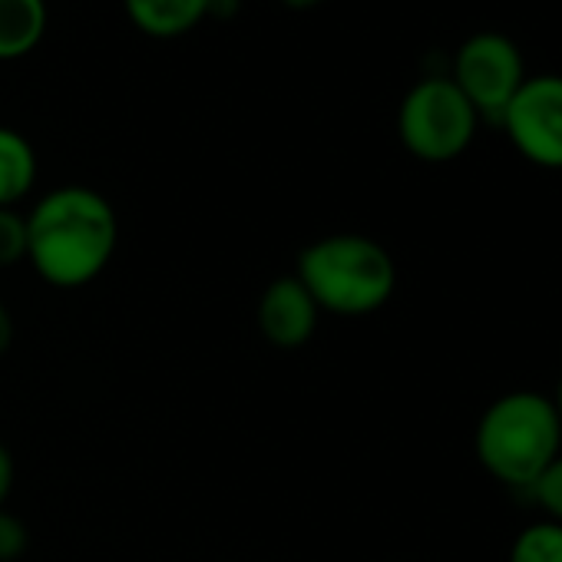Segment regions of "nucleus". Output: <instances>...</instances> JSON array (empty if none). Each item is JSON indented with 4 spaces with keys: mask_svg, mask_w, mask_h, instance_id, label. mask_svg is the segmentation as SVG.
<instances>
[{
    "mask_svg": "<svg viewBox=\"0 0 562 562\" xmlns=\"http://www.w3.org/2000/svg\"><path fill=\"white\" fill-rule=\"evenodd\" d=\"M120 245V218L90 186H60L27 215V261L54 289H83L106 271Z\"/></svg>",
    "mask_w": 562,
    "mask_h": 562,
    "instance_id": "nucleus-1",
    "label": "nucleus"
},
{
    "mask_svg": "<svg viewBox=\"0 0 562 562\" xmlns=\"http://www.w3.org/2000/svg\"><path fill=\"white\" fill-rule=\"evenodd\" d=\"M295 278L322 312L361 318L391 302L397 289V265L378 238L338 232L302 248Z\"/></svg>",
    "mask_w": 562,
    "mask_h": 562,
    "instance_id": "nucleus-2",
    "label": "nucleus"
},
{
    "mask_svg": "<svg viewBox=\"0 0 562 562\" xmlns=\"http://www.w3.org/2000/svg\"><path fill=\"white\" fill-rule=\"evenodd\" d=\"M473 450L493 480L529 490L562 453V420L552 397L539 391H509L496 397L476 424Z\"/></svg>",
    "mask_w": 562,
    "mask_h": 562,
    "instance_id": "nucleus-3",
    "label": "nucleus"
},
{
    "mask_svg": "<svg viewBox=\"0 0 562 562\" xmlns=\"http://www.w3.org/2000/svg\"><path fill=\"white\" fill-rule=\"evenodd\" d=\"M480 130V116L450 77H424L407 90L397 110V136L420 162H450L463 156Z\"/></svg>",
    "mask_w": 562,
    "mask_h": 562,
    "instance_id": "nucleus-4",
    "label": "nucleus"
},
{
    "mask_svg": "<svg viewBox=\"0 0 562 562\" xmlns=\"http://www.w3.org/2000/svg\"><path fill=\"white\" fill-rule=\"evenodd\" d=\"M450 80L470 100L480 123L499 126L509 100L526 83V60L513 37L483 31L460 44Z\"/></svg>",
    "mask_w": 562,
    "mask_h": 562,
    "instance_id": "nucleus-5",
    "label": "nucleus"
},
{
    "mask_svg": "<svg viewBox=\"0 0 562 562\" xmlns=\"http://www.w3.org/2000/svg\"><path fill=\"white\" fill-rule=\"evenodd\" d=\"M499 126L526 162L539 169H562V77H526Z\"/></svg>",
    "mask_w": 562,
    "mask_h": 562,
    "instance_id": "nucleus-6",
    "label": "nucleus"
},
{
    "mask_svg": "<svg viewBox=\"0 0 562 562\" xmlns=\"http://www.w3.org/2000/svg\"><path fill=\"white\" fill-rule=\"evenodd\" d=\"M318 318H322V308L315 305V299L308 295V289L295 274L274 278L261 292L258 308H255L261 338L268 345H274L278 351L305 348L318 331Z\"/></svg>",
    "mask_w": 562,
    "mask_h": 562,
    "instance_id": "nucleus-7",
    "label": "nucleus"
},
{
    "mask_svg": "<svg viewBox=\"0 0 562 562\" xmlns=\"http://www.w3.org/2000/svg\"><path fill=\"white\" fill-rule=\"evenodd\" d=\"M123 11L146 37L172 41L195 31L212 14V0H123Z\"/></svg>",
    "mask_w": 562,
    "mask_h": 562,
    "instance_id": "nucleus-8",
    "label": "nucleus"
},
{
    "mask_svg": "<svg viewBox=\"0 0 562 562\" xmlns=\"http://www.w3.org/2000/svg\"><path fill=\"white\" fill-rule=\"evenodd\" d=\"M47 0H0V60L34 54L47 34Z\"/></svg>",
    "mask_w": 562,
    "mask_h": 562,
    "instance_id": "nucleus-9",
    "label": "nucleus"
},
{
    "mask_svg": "<svg viewBox=\"0 0 562 562\" xmlns=\"http://www.w3.org/2000/svg\"><path fill=\"white\" fill-rule=\"evenodd\" d=\"M37 182V153L27 136L0 126V209H14Z\"/></svg>",
    "mask_w": 562,
    "mask_h": 562,
    "instance_id": "nucleus-10",
    "label": "nucleus"
},
{
    "mask_svg": "<svg viewBox=\"0 0 562 562\" xmlns=\"http://www.w3.org/2000/svg\"><path fill=\"white\" fill-rule=\"evenodd\" d=\"M509 562H562V522L542 519L526 526L513 539Z\"/></svg>",
    "mask_w": 562,
    "mask_h": 562,
    "instance_id": "nucleus-11",
    "label": "nucleus"
},
{
    "mask_svg": "<svg viewBox=\"0 0 562 562\" xmlns=\"http://www.w3.org/2000/svg\"><path fill=\"white\" fill-rule=\"evenodd\" d=\"M27 258V215L18 209H0V268Z\"/></svg>",
    "mask_w": 562,
    "mask_h": 562,
    "instance_id": "nucleus-12",
    "label": "nucleus"
},
{
    "mask_svg": "<svg viewBox=\"0 0 562 562\" xmlns=\"http://www.w3.org/2000/svg\"><path fill=\"white\" fill-rule=\"evenodd\" d=\"M529 493L546 509V516L552 522H562V453L536 476V483L529 486Z\"/></svg>",
    "mask_w": 562,
    "mask_h": 562,
    "instance_id": "nucleus-13",
    "label": "nucleus"
},
{
    "mask_svg": "<svg viewBox=\"0 0 562 562\" xmlns=\"http://www.w3.org/2000/svg\"><path fill=\"white\" fill-rule=\"evenodd\" d=\"M31 546V532L21 516L0 506V562H18Z\"/></svg>",
    "mask_w": 562,
    "mask_h": 562,
    "instance_id": "nucleus-14",
    "label": "nucleus"
},
{
    "mask_svg": "<svg viewBox=\"0 0 562 562\" xmlns=\"http://www.w3.org/2000/svg\"><path fill=\"white\" fill-rule=\"evenodd\" d=\"M14 457H11V450L0 443V506L8 503V496H11V490H14Z\"/></svg>",
    "mask_w": 562,
    "mask_h": 562,
    "instance_id": "nucleus-15",
    "label": "nucleus"
},
{
    "mask_svg": "<svg viewBox=\"0 0 562 562\" xmlns=\"http://www.w3.org/2000/svg\"><path fill=\"white\" fill-rule=\"evenodd\" d=\"M14 345V318L8 312V305L0 302V358H4Z\"/></svg>",
    "mask_w": 562,
    "mask_h": 562,
    "instance_id": "nucleus-16",
    "label": "nucleus"
},
{
    "mask_svg": "<svg viewBox=\"0 0 562 562\" xmlns=\"http://www.w3.org/2000/svg\"><path fill=\"white\" fill-rule=\"evenodd\" d=\"M285 8H292V11H312V8H322L325 0H281Z\"/></svg>",
    "mask_w": 562,
    "mask_h": 562,
    "instance_id": "nucleus-17",
    "label": "nucleus"
},
{
    "mask_svg": "<svg viewBox=\"0 0 562 562\" xmlns=\"http://www.w3.org/2000/svg\"><path fill=\"white\" fill-rule=\"evenodd\" d=\"M552 404H555V414H559V420H562V374H559V384H555V397H552Z\"/></svg>",
    "mask_w": 562,
    "mask_h": 562,
    "instance_id": "nucleus-18",
    "label": "nucleus"
}]
</instances>
